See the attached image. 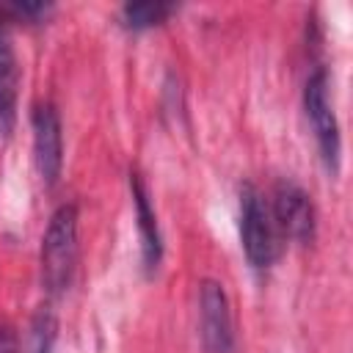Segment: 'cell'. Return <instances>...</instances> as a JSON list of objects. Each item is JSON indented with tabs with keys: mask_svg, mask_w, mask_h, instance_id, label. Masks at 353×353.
Returning a JSON list of instances; mask_svg holds the SVG:
<instances>
[{
	"mask_svg": "<svg viewBox=\"0 0 353 353\" xmlns=\"http://www.w3.org/2000/svg\"><path fill=\"white\" fill-rule=\"evenodd\" d=\"M41 284L50 295H58L69 287L74 262H77V207L61 204L47 223L41 237Z\"/></svg>",
	"mask_w": 353,
	"mask_h": 353,
	"instance_id": "cell-1",
	"label": "cell"
},
{
	"mask_svg": "<svg viewBox=\"0 0 353 353\" xmlns=\"http://www.w3.org/2000/svg\"><path fill=\"white\" fill-rule=\"evenodd\" d=\"M240 240L254 268H268L279 256V229L270 215L268 199L254 188H240Z\"/></svg>",
	"mask_w": 353,
	"mask_h": 353,
	"instance_id": "cell-2",
	"label": "cell"
},
{
	"mask_svg": "<svg viewBox=\"0 0 353 353\" xmlns=\"http://www.w3.org/2000/svg\"><path fill=\"white\" fill-rule=\"evenodd\" d=\"M303 110H306V119L314 130V138H317V149H320V157L325 163V168L331 174L339 171V152H342V138H339V124H336V116H334V108H331V99H328V72L320 66L309 74L306 85H303Z\"/></svg>",
	"mask_w": 353,
	"mask_h": 353,
	"instance_id": "cell-3",
	"label": "cell"
},
{
	"mask_svg": "<svg viewBox=\"0 0 353 353\" xmlns=\"http://www.w3.org/2000/svg\"><path fill=\"white\" fill-rule=\"evenodd\" d=\"M270 215L279 232H284L290 240L306 245L314 240L317 229V215L312 196L292 179H279L273 188V201H270Z\"/></svg>",
	"mask_w": 353,
	"mask_h": 353,
	"instance_id": "cell-4",
	"label": "cell"
},
{
	"mask_svg": "<svg viewBox=\"0 0 353 353\" xmlns=\"http://www.w3.org/2000/svg\"><path fill=\"white\" fill-rule=\"evenodd\" d=\"M33 124V160L41 182L52 188L61 176L63 165V132H61V116L52 102H39L30 113Z\"/></svg>",
	"mask_w": 353,
	"mask_h": 353,
	"instance_id": "cell-5",
	"label": "cell"
},
{
	"mask_svg": "<svg viewBox=\"0 0 353 353\" xmlns=\"http://www.w3.org/2000/svg\"><path fill=\"white\" fill-rule=\"evenodd\" d=\"M199 314H201V345L207 353H232L234 350V328L229 298L223 287L212 279L201 281L199 290Z\"/></svg>",
	"mask_w": 353,
	"mask_h": 353,
	"instance_id": "cell-6",
	"label": "cell"
},
{
	"mask_svg": "<svg viewBox=\"0 0 353 353\" xmlns=\"http://www.w3.org/2000/svg\"><path fill=\"white\" fill-rule=\"evenodd\" d=\"M130 193H132V204H135V218H138V234H141V259H143V270L154 273L160 259H163V237H160V226H157V215L154 207L149 201L146 185L143 179L130 171Z\"/></svg>",
	"mask_w": 353,
	"mask_h": 353,
	"instance_id": "cell-7",
	"label": "cell"
},
{
	"mask_svg": "<svg viewBox=\"0 0 353 353\" xmlns=\"http://www.w3.org/2000/svg\"><path fill=\"white\" fill-rule=\"evenodd\" d=\"M17 94H19V66L14 55L11 36L0 25V132L11 135L17 121Z\"/></svg>",
	"mask_w": 353,
	"mask_h": 353,
	"instance_id": "cell-8",
	"label": "cell"
},
{
	"mask_svg": "<svg viewBox=\"0 0 353 353\" xmlns=\"http://www.w3.org/2000/svg\"><path fill=\"white\" fill-rule=\"evenodd\" d=\"M176 11L174 3H160V0H143V3H127L121 6V22L132 30H146L160 22H165Z\"/></svg>",
	"mask_w": 353,
	"mask_h": 353,
	"instance_id": "cell-9",
	"label": "cell"
},
{
	"mask_svg": "<svg viewBox=\"0 0 353 353\" xmlns=\"http://www.w3.org/2000/svg\"><path fill=\"white\" fill-rule=\"evenodd\" d=\"M58 339V320L50 306H41L30 323V353H52Z\"/></svg>",
	"mask_w": 353,
	"mask_h": 353,
	"instance_id": "cell-10",
	"label": "cell"
},
{
	"mask_svg": "<svg viewBox=\"0 0 353 353\" xmlns=\"http://www.w3.org/2000/svg\"><path fill=\"white\" fill-rule=\"evenodd\" d=\"M6 11L14 14V17H19V19H30V22H36V19L47 17V14L52 11V6H50V3H14V6H8Z\"/></svg>",
	"mask_w": 353,
	"mask_h": 353,
	"instance_id": "cell-11",
	"label": "cell"
},
{
	"mask_svg": "<svg viewBox=\"0 0 353 353\" xmlns=\"http://www.w3.org/2000/svg\"><path fill=\"white\" fill-rule=\"evenodd\" d=\"M0 353H22L19 339L8 325H0Z\"/></svg>",
	"mask_w": 353,
	"mask_h": 353,
	"instance_id": "cell-12",
	"label": "cell"
}]
</instances>
